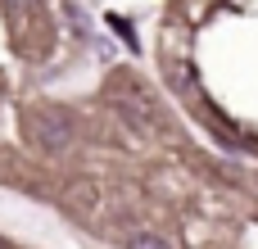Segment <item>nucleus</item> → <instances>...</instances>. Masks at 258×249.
<instances>
[{"label":"nucleus","instance_id":"1","mask_svg":"<svg viewBox=\"0 0 258 249\" xmlns=\"http://www.w3.org/2000/svg\"><path fill=\"white\" fill-rule=\"evenodd\" d=\"M27 136H32V145H41V150H68V145H73V127H68L59 113H36V118L27 122Z\"/></svg>","mask_w":258,"mask_h":249},{"label":"nucleus","instance_id":"2","mask_svg":"<svg viewBox=\"0 0 258 249\" xmlns=\"http://www.w3.org/2000/svg\"><path fill=\"white\" fill-rule=\"evenodd\" d=\"M113 104H118V113L132 118V127H154V104L145 100V91H141L136 82L113 86Z\"/></svg>","mask_w":258,"mask_h":249},{"label":"nucleus","instance_id":"3","mask_svg":"<svg viewBox=\"0 0 258 249\" xmlns=\"http://www.w3.org/2000/svg\"><path fill=\"white\" fill-rule=\"evenodd\" d=\"M127 249H172V245H168V240H159L154 231H136V236L127 240Z\"/></svg>","mask_w":258,"mask_h":249},{"label":"nucleus","instance_id":"4","mask_svg":"<svg viewBox=\"0 0 258 249\" xmlns=\"http://www.w3.org/2000/svg\"><path fill=\"white\" fill-rule=\"evenodd\" d=\"M113 32H118V36L127 41V50H136V32H132V27L122 23V18H113Z\"/></svg>","mask_w":258,"mask_h":249},{"label":"nucleus","instance_id":"5","mask_svg":"<svg viewBox=\"0 0 258 249\" xmlns=\"http://www.w3.org/2000/svg\"><path fill=\"white\" fill-rule=\"evenodd\" d=\"M36 0H9V9H32Z\"/></svg>","mask_w":258,"mask_h":249}]
</instances>
